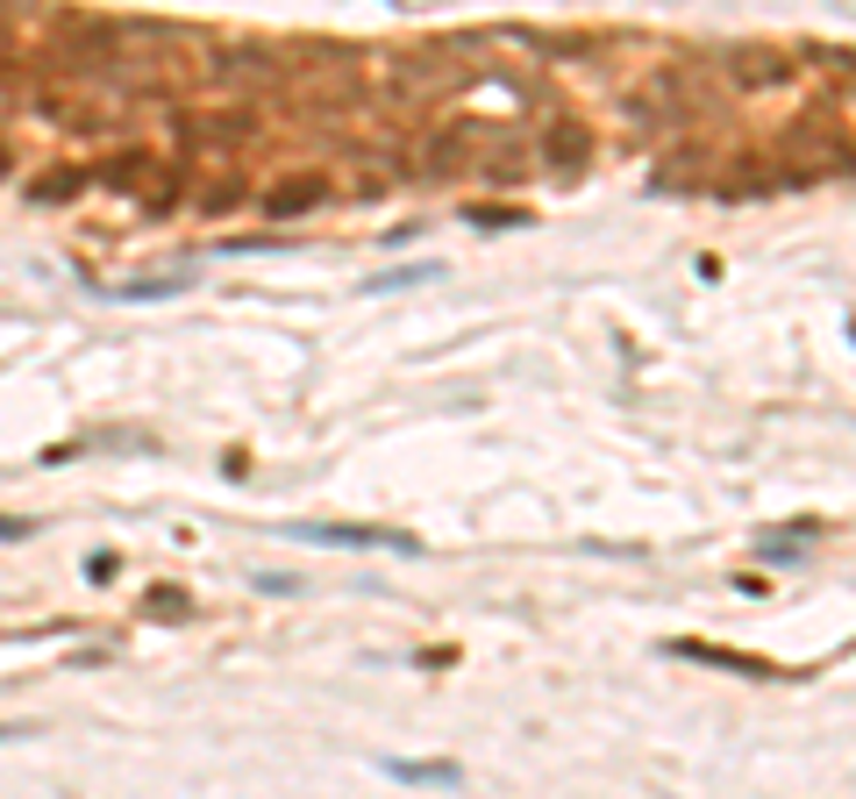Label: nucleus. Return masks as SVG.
Wrapping results in <instances>:
<instances>
[{
  "instance_id": "1",
  "label": "nucleus",
  "mask_w": 856,
  "mask_h": 799,
  "mask_svg": "<svg viewBox=\"0 0 856 799\" xmlns=\"http://www.w3.org/2000/svg\"><path fill=\"white\" fill-rule=\"evenodd\" d=\"M464 164H472V122H435L422 136H408V150H400L408 179H449Z\"/></svg>"
},
{
  "instance_id": "2",
  "label": "nucleus",
  "mask_w": 856,
  "mask_h": 799,
  "mask_svg": "<svg viewBox=\"0 0 856 799\" xmlns=\"http://www.w3.org/2000/svg\"><path fill=\"white\" fill-rule=\"evenodd\" d=\"M36 115L57 129H108V108L86 86H36Z\"/></svg>"
},
{
  "instance_id": "3",
  "label": "nucleus",
  "mask_w": 856,
  "mask_h": 799,
  "mask_svg": "<svg viewBox=\"0 0 856 799\" xmlns=\"http://www.w3.org/2000/svg\"><path fill=\"white\" fill-rule=\"evenodd\" d=\"M300 536H307V542H328V550H400V557L422 550L414 536H393V529H322V521H314V529H300Z\"/></svg>"
},
{
  "instance_id": "4",
  "label": "nucleus",
  "mask_w": 856,
  "mask_h": 799,
  "mask_svg": "<svg viewBox=\"0 0 856 799\" xmlns=\"http://www.w3.org/2000/svg\"><path fill=\"white\" fill-rule=\"evenodd\" d=\"M243 136H258L250 115H207V122H186V143L193 150H229V143H243Z\"/></svg>"
},
{
  "instance_id": "5",
  "label": "nucleus",
  "mask_w": 856,
  "mask_h": 799,
  "mask_svg": "<svg viewBox=\"0 0 856 799\" xmlns=\"http://www.w3.org/2000/svg\"><path fill=\"white\" fill-rule=\"evenodd\" d=\"M322 179H314V172H293V179H285V186H272V193H264V207H272V215H307V207H322Z\"/></svg>"
},
{
  "instance_id": "6",
  "label": "nucleus",
  "mask_w": 856,
  "mask_h": 799,
  "mask_svg": "<svg viewBox=\"0 0 856 799\" xmlns=\"http://www.w3.org/2000/svg\"><path fill=\"white\" fill-rule=\"evenodd\" d=\"M543 158H550V164H578V158H585V129H578V122H557V129L543 136Z\"/></svg>"
},
{
  "instance_id": "7",
  "label": "nucleus",
  "mask_w": 856,
  "mask_h": 799,
  "mask_svg": "<svg viewBox=\"0 0 856 799\" xmlns=\"http://www.w3.org/2000/svg\"><path fill=\"white\" fill-rule=\"evenodd\" d=\"M386 771L408 786H457V764H386Z\"/></svg>"
},
{
  "instance_id": "8",
  "label": "nucleus",
  "mask_w": 856,
  "mask_h": 799,
  "mask_svg": "<svg viewBox=\"0 0 856 799\" xmlns=\"http://www.w3.org/2000/svg\"><path fill=\"white\" fill-rule=\"evenodd\" d=\"M86 179H94V172H51V179L36 186V201H65V193H79V186H86Z\"/></svg>"
},
{
  "instance_id": "9",
  "label": "nucleus",
  "mask_w": 856,
  "mask_h": 799,
  "mask_svg": "<svg viewBox=\"0 0 856 799\" xmlns=\"http://www.w3.org/2000/svg\"><path fill=\"white\" fill-rule=\"evenodd\" d=\"M472 222L478 229H507V222H529V215L521 207H472Z\"/></svg>"
},
{
  "instance_id": "10",
  "label": "nucleus",
  "mask_w": 856,
  "mask_h": 799,
  "mask_svg": "<svg viewBox=\"0 0 856 799\" xmlns=\"http://www.w3.org/2000/svg\"><path fill=\"white\" fill-rule=\"evenodd\" d=\"M236 201H243V186H236V179H229V186H207V193H201L207 215H221V207H236Z\"/></svg>"
},
{
  "instance_id": "11",
  "label": "nucleus",
  "mask_w": 856,
  "mask_h": 799,
  "mask_svg": "<svg viewBox=\"0 0 856 799\" xmlns=\"http://www.w3.org/2000/svg\"><path fill=\"white\" fill-rule=\"evenodd\" d=\"M29 529H36V521H8V515H0V542H22Z\"/></svg>"
},
{
  "instance_id": "12",
  "label": "nucleus",
  "mask_w": 856,
  "mask_h": 799,
  "mask_svg": "<svg viewBox=\"0 0 856 799\" xmlns=\"http://www.w3.org/2000/svg\"><path fill=\"white\" fill-rule=\"evenodd\" d=\"M14 735H22V721H0V743H14Z\"/></svg>"
}]
</instances>
